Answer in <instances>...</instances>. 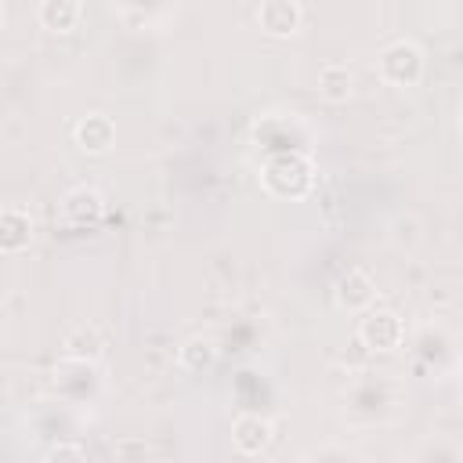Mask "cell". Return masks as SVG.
<instances>
[{
	"mask_svg": "<svg viewBox=\"0 0 463 463\" xmlns=\"http://www.w3.org/2000/svg\"><path fill=\"white\" fill-rule=\"evenodd\" d=\"M420 69H423V54L416 43H394L380 54V76L394 87H405V83H416L420 80Z\"/></svg>",
	"mask_w": 463,
	"mask_h": 463,
	"instance_id": "1",
	"label": "cell"
},
{
	"mask_svg": "<svg viewBox=\"0 0 463 463\" xmlns=\"http://www.w3.org/2000/svg\"><path fill=\"white\" fill-rule=\"evenodd\" d=\"M358 336H362L369 347H394L398 336H402L398 315H391V311H373V315H365L362 326H358Z\"/></svg>",
	"mask_w": 463,
	"mask_h": 463,
	"instance_id": "2",
	"label": "cell"
},
{
	"mask_svg": "<svg viewBox=\"0 0 463 463\" xmlns=\"http://www.w3.org/2000/svg\"><path fill=\"white\" fill-rule=\"evenodd\" d=\"M257 18L271 36H289L300 25V7L293 0H264Z\"/></svg>",
	"mask_w": 463,
	"mask_h": 463,
	"instance_id": "3",
	"label": "cell"
},
{
	"mask_svg": "<svg viewBox=\"0 0 463 463\" xmlns=\"http://www.w3.org/2000/svg\"><path fill=\"white\" fill-rule=\"evenodd\" d=\"M232 438H235V449L246 452V456H257L268 438H271V423L260 420V416H239L235 427H232Z\"/></svg>",
	"mask_w": 463,
	"mask_h": 463,
	"instance_id": "4",
	"label": "cell"
},
{
	"mask_svg": "<svg viewBox=\"0 0 463 463\" xmlns=\"http://www.w3.org/2000/svg\"><path fill=\"white\" fill-rule=\"evenodd\" d=\"M33 235V224H29V213H22L18 206H7L0 213V250L4 253H18Z\"/></svg>",
	"mask_w": 463,
	"mask_h": 463,
	"instance_id": "5",
	"label": "cell"
},
{
	"mask_svg": "<svg viewBox=\"0 0 463 463\" xmlns=\"http://www.w3.org/2000/svg\"><path fill=\"white\" fill-rule=\"evenodd\" d=\"M336 300H340V307H351V311L365 307V304L373 300V282H369V275H365V271H347V275L336 282Z\"/></svg>",
	"mask_w": 463,
	"mask_h": 463,
	"instance_id": "6",
	"label": "cell"
},
{
	"mask_svg": "<svg viewBox=\"0 0 463 463\" xmlns=\"http://www.w3.org/2000/svg\"><path fill=\"white\" fill-rule=\"evenodd\" d=\"M112 137H116V130H112V123H109L105 116H87V119L76 127V141H80V148H87V152H105V148L112 145Z\"/></svg>",
	"mask_w": 463,
	"mask_h": 463,
	"instance_id": "7",
	"label": "cell"
},
{
	"mask_svg": "<svg viewBox=\"0 0 463 463\" xmlns=\"http://www.w3.org/2000/svg\"><path fill=\"white\" fill-rule=\"evenodd\" d=\"M40 22L54 33H69L80 22V0H43Z\"/></svg>",
	"mask_w": 463,
	"mask_h": 463,
	"instance_id": "8",
	"label": "cell"
},
{
	"mask_svg": "<svg viewBox=\"0 0 463 463\" xmlns=\"http://www.w3.org/2000/svg\"><path fill=\"white\" fill-rule=\"evenodd\" d=\"M318 83H322V94L326 98H347V90H351V72L344 69V65H326L322 69V76H318Z\"/></svg>",
	"mask_w": 463,
	"mask_h": 463,
	"instance_id": "9",
	"label": "cell"
},
{
	"mask_svg": "<svg viewBox=\"0 0 463 463\" xmlns=\"http://www.w3.org/2000/svg\"><path fill=\"white\" fill-rule=\"evenodd\" d=\"M213 362V347L206 344V340H188L184 347H181V365L184 369H203V365H210Z\"/></svg>",
	"mask_w": 463,
	"mask_h": 463,
	"instance_id": "10",
	"label": "cell"
}]
</instances>
